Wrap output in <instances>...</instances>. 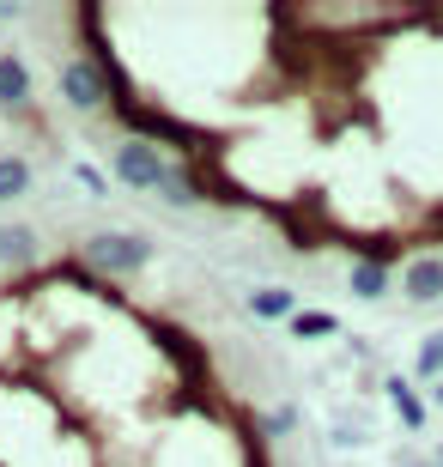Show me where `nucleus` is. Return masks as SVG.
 Instances as JSON below:
<instances>
[{
    "mask_svg": "<svg viewBox=\"0 0 443 467\" xmlns=\"http://www.w3.org/2000/svg\"><path fill=\"white\" fill-rule=\"evenodd\" d=\"M73 261H79L91 279H128L153 261V237H146V231H91V237L73 249Z\"/></svg>",
    "mask_w": 443,
    "mask_h": 467,
    "instance_id": "f257e3e1",
    "label": "nucleus"
},
{
    "mask_svg": "<svg viewBox=\"0 0 443 467\" xmlns=\"http://www.w3.org/2000/svg\"><path fill=\"white\" fill-rule=\"evenodd\" d=\"M164 171H171V152H164V146H153V140L121 134V140H116V152H110V182H116V189L158 194Z\"/></svg>",
    "mask_w": 443,
    "mask_h": 467,
    "instance_id": "f03ea898",
    "label": "nucleus"
},
{
    "mask_svg": "<svg viewBox=\"0 0 443 467\" xmlns=\"http://www.w3.org/2000/svg\"><path fill=\"white\" fill-rule=\"evenodd\" d=\"M401 467H431V462H401Z\"/></svg>",
    "mask_w": 443,
    "mask_h": 467,
    "instance_id": "f3484780",
    "label": "nucleus"
},
{
    "mask_svg": "<svg viewBox=\"0 0 443 467\" xmlns=\"http://www.w3.org/2000/svg\"><path fill=\"white\" fill-rule=\"evenodd\" d=\"M291 431H298V407L291 400H280V407L261 413V437H291Z\"/></svg>",
    "mask_w": 443,
    "mask_h": 467,
    "instance_id": "2eb2a0df",
    "label": "nucleus"
},
{
    "mask_svg": "<svg viewBox=\"0 0 443 467\" xmlns=\"http://www.w3.org/2000/svg\"><path fill=\"white\" fill-rule=\"evenodd\" d=\"M438 407H443V382H438Z\"/></svg>",
    "mask_w": 443,
    "mask_h": 467,
    "instance_id": "a211bd4d",
    "label": "nucleus"
},
{
    "mask_svg": "<svg viewBox=\"0 0 443 467\" xmlns=\"http://www.w3.org/2000/svg\"><path fill=\"white\" fill-rule=\"evenodd\" d=\"M249 316H256V322H291V316H298V297H291L286 285H256V292H249Z\"/></svg>",
    "mask_w": 443,
    "mask_h": 467,
    "instance_id": "9d476101",
    "label": "nucleus"
},
{
    "mask_svg": "<svg viewBox=\"0 0 443 467\" xmlns=\"http://www.w3.org/2000/svg\"><path fill=\"white\" fill-rule=\"evenodd\" d=\"M25 194H31V158L0 152V207L6 201H25Z\"/></svg>",
    "mask_w": 443,
    "mask_h": 467,
    "instance_id": "f8f14e48",
    "label": "nucleus"
},
{
    "mask_svg": "<svg viewBox=\"0 0 443 467\" xmlns=\"http://www.w3.org/2000/svg\"><path fill=\"white\" fill-rule=\"evenodd\" d=\"M73 176H79V189H86V194H110V176L91 171V164H73Z\"/></svg>",
    "mask_w": 443,
    "mask_h": 467,
    "instance_id": "dca6fc26",
    "label": "nucleus"
},
{
    "mask_svg": "<svg viewBox=\"0 0 443 467\" xmlns=\"http://www.w3.org/2000/svg\"><path fill=\"white\" fill-rule=\"evenodd\" d=\"M146 334H153L158 347H164V358H171L176 370H188V377H201V370H206L201 340H195V334H183L176 322H146Z\"/></svg>",
    "mask_w": 443,
    "mask_h": 467,
    "instance_id": "423d86ee",
    "label": "nucleus"
},
{
    "mask_svg": "<svg viewBox=\"0 0 443 467\" xmlns=\"http://www.w3.org/2000/svg\"><path fill=\"white\" fill-rule=\"evenodd\" d=\"M0 261L18 267V274H37V261H43V243H37L31 225H0Z\"/></svg>",
    "mask_w": 443,
    "mask_h": 467,
    "instance_id": "6e6552de",
    "label": "nucleus"
},
{
    "mask_svg": "<svg viewBox=\"0 0 443 467\" xmlns=\"http://www.w3.org/2000/svg\"><path fill=\"white\" fill-rule=\"evenodd\" d=\"M431 467H443V450H438V462H431Z\"/></svg>",
    "mask_w": 443,
    "mask_h": 467,
    "instance_id": "6ab92c4d",
    "label": "nucleus"
},
{
    "mask_svg": "<svg viewBox=\"0 0 443 467\" xmlns=\"http://www.w3.org/2000/svg\"><path fill=\"white\" fill-rule=\"evenodd\" d=\"M158 201L171 213H183V207H195V201H206V176H201V164L195 158H171V171H164V182H158Z\"/></svg>",
    "mask_w": 443,
    "mask_h": 467,
    "instance_id": "20e7f679",
    "label": "nucleus"
},
{
    "mask_svg": "<svg viewBox=\"0 0 443 467\" xmlns=\"http://www.w3.org/2000/svg\"><path fill=\"white\" fill-rule=\"evenodd\" d=\"M401 297L407 304H438L443 297V255H413L401 267Z\"/></svg>",
    "mask_w": 443,
    "mask_h": 467,
    "instance_id": "0eeeda50",
    "label": "nucleus"
},
{
    "mask_svg": "<svg viewBox=\"0 0 443 467\" xmlns=\"http://www.w3.org/2000/svg\"><path fill=\"white\" fill-rule=\"evenodd\" d=\"M61 98H68L73 116H98V109L116 104V98H110V73H103L91 55H68V61H61Z\"/></svg>",
    "mask_w": 443,
    "mask_h": 467,
    "instance_id": "7ed1b4c3",
    "label": "nucleus"
},
{
    "mask_svg": "<svg viewBox=\"0 0 443 467\" xmlns=\"http://www.w3.org/2000/svg\"><path fill=\"white\" fill-rule=\"evenodd\" d=\"M383 395H389V407H395V419L407 425V431H426V419H431V407L419 395H413V382L407 377H389L383 382Z\"/></svg>",
    "mask_w": 443,
    "mask_h": 467,
    "instance_id": "1a4fd4ad",
    "label": "nucleus"
},
{
    "mask_svg": "<svg viewBox=\"0 0 443 467\" xmlns=\"http://www.w3.org/2000/svg\"><path fill=\"white\" fill-rule=\"evenodd\" d=\"M413 377H426V382H443V328L419 340V352H413Z\"/></svg>",
    "mask_w": 443,
    "mask_h": 467,
    "instance_id": "4468645a",
    "label": "nucleus"
},
{
    "mask_svg": "<svg viewBox=\"0 0 443 467\" xmlns=\"http://www.w3.org/2000/svg\"><path fill=\"white\" fill-rule=\"evenodd\" d=\"M37 104V73L25 67V55H0V109L25 116Z\"/></svg>",
    "mask_w": 443,
    "mask_h": 467,
    "instance_id": "39448f33",
    "label": "nucleus"
},
{
    "mask_svg": "<svg viewBox=\"0 0 443 467\" xmlns=\"http://www.w3.org/2000/svg\"><path fill=\"white\" fill-rule=\"evenodd\" d=\"M286 328H291V340H334V334H341V316H328V310H298Z\"/></svg>",
    "mask_w": 443,
    "mask_h": 467,
    "instance_id": "ddd939ff",
    "label": "nucleus"
},
{
    "mask_svg": "<svg viewBox=\"0 0 443 467\" xmlns=\"http://www.w3.org/2000/svg\"><path fill=\"white\" fill-rule=\"evenodd\" d=\"M346 292L364 297V304H376V297L389 292V267H383V261H353V274H346Z\"/></svg>",
    "mask_w": 443,
    "mask_h": 467,
    "instance_id": "9b49d317",
    "label": "nucleus"
}]
</instances>
